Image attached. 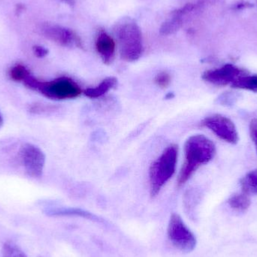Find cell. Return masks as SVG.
<instances>
[{"instance_id":"cell-12","label":"cell","mask_w":257,"mask_h":257,"mask_svg":"<svg viewBox=\"0 0 257 257\" xmlns=\"http://www.w3.org/2000/svg\"><path fill=\"white\" fill-rule=\"evenodd\" d=\"M117 84V79L115 77H108L102 80L96 87H89L83 90V93L90 99H98L114 88Z\"/></svg>"},{"instance_id":"cell-3","label":"cell","mask_w":257,"mask_h":257,"mask_svg":"<svg viewBox=\"0 0 257 257\" xmlns=\"http://www.w3.org/2000/svg\"><path fill=\"white\" fill-rule=\"evenodd\" d=\"M115 34L120 57L126 62L137 61L143 53V38L139 26L133 20L123 19L117 24Z\"/></svg>"},{"instance_id":"cell-1","label":"cell","mask_w":257,"mask_h":257,"mask_svg":"<svg viewBox=\"0 0 257 257\" xmlns=\"http://www.w3.org/2000/svg\"><path fill=\"white\" fill-rule=\"evenodd\" d=\"M215 154V145L206 136L199 134L188 138L184 145L185 160L178 175V187L185 184L196 170L211 161Z\"/></svg>"},{"instance_id":"cell-16","label":"cell","mask_w":257,"mask_h":257,"mask_svg":"<svg viewBox=\"0 0 257 257\" xmlns=\"http://www.w3.org/2000/svg\"><path fill=\"white\" fill-rule=\"evenodd\" d=\"M242 192L247 194H257V169L250 171L241 180Z\"/></svg>"},{"instance_id":"cell-24","label":"cell","mask_w":257,"mask_h":257,"mask_svg":"<svg viewBox=\"0 0 257 257\" xmlns=\"http://www.w3.org/2000/svg\"><path fill=\"white\" fill-rule=\"evenodd\" d=\"M3 123H4V120H3V115H2L1 112H0V128L3 127Z\"/></svg>"},{"instance_id":"cell-2","label":"cell","mask_w":257,"mask_h":257,"mask_svg":"<svg viewBox=\"0 0 257 257\" xmlns=\"http://www.w3.org/2000/svg\"><path fill=\"white\" fill-rule=\"evenodd\" d=\"M21 83L27 88L39 92L53 100L75 99L83 93L81 87L69 77H60L52 81H43L37 79L30 72Z\"/></svg>"},{"instance_id":"cell-21","label":"cell","mask_w":257,"mask_h":257,"mask_svg":"<svg viewBox=\"0 0 257 257\" xmlns=\"http://www.w3.org/2000/svg\"><path fill=\"white\" fill-rule=\"evenodd\" d=\"M250 135L252 141L254 144L257 153V118L253 119L250 123Z\"/></svg>"},{"instance_id":"cell-19","label":"cell","mask_w":257,"mask_h":257,"mask_svg":"<svg viewBox=\"0 0 257 257\" xmlns=\"http://www.w3.org/2000/svg\"><path fill=\"white\" fill-rule=\"evenodd\" d=\"M171 82H172V76L166 71L160 72L154 78V83L156 85L162 89L167 88L170 85Z\"/></svg>"},{"instance_id":"cell-11","label":"cell","mask_w":257,"mask_h":257,"mask_svg":"<svg viewBox=\"0 0 257 257\" xmlns=\"http://www.w3.org/2000/svg\"><path fill=\"white\" fill-rule=\"evenodd\" d=\"M95 47L102 62L106 65L111 64L115 57V40L106 32L101 30L96 36Z\"/></svg>"},{"instance_id":"cell-17","label":"cell","mask_w":257,"mask_h":257,"mask_svg":"<svg viewBox=\"0 0 257 257\" xmlns=\"http://www.w3.org/2000/svg\"><path fill=\"white\" fill-rule=\"evenodd\" d=\"M30 72V71L24 65L17 64L11 68L9 75L11 79L16 81V82L21 83Z\"/></svg>"},{"instance_id":"cell-6","label":"cell","mask_w":257,"mask_h":257,"mask_svg":"<svg viewBox=\"0 0 257 257\" xmlns=\"http://www.w3.org/2000/svg\"><path fill=\"white\" fill-rule=\"evenodd\" d=\"M45 37L57 45L66 48H78L83 49L82 41L74 30L52 23H45L41 27Z\"/></svg>"},{"instance_id":"cell-7","label":"cell","mask_w":257,"mask_h":257,"mask_svg":"<svg viewBox=\"0 0 257 257\" xmlns=\"http://www.w3.org/2000/svg\"><path fill=\"white\" fill-rule=\"evenodd\" d=\"M20 156L29 176L33 178L42 176L45 166V155L39 147L33 144H24L20 149Z\"/></svg>"},{"instance_id":"cell-4","label":"cell","mask_w":257,"mask_h":257,"mask_svg":"<svg viewBox=\"0 0 257 257\" xmlns=\"http://www.w3.org/2000/svg\"><path fill=\"white\" fill-rule=\"evenodd\" d=\"M178 156V145H171L151 164L149 169V181L152 197L157 196L175 175Z\"/></svg>"},{"instance_id":"cell-13","label":"cell","mask_w":257,"mask_h":257,"mask_svg":"<svg viewBox=\"0 0 257 257\" xmlns=\"http://www.w3.org/2000/svg\"><path fill=\"white\" fill-rule=\"evenodd\" d=\"M48 214L54 216H78V217L99 221V219L96 216L93 215L88 211L78 209V208H56V209L49 210Z\"/></svg>"},{"instance_id":"cell-9","label":"cell","mask_w":257,"mask_h":257,"mask_svg":"<svg viewBox=\"0 0 257 257\" xmlns=\"http://www.w3.org/2000/svg\"><path fill=\"white\" fill-rule=\"evenodd\" d=\"M245 69L232 64H226L217 69L206 71L202 75V79L215 86L232 84L238 78L247 75Z\"/></svg>"},{"instance_id":"cell-14","label":"cell","mask_w":257,"mask_h":257,"mask_svg":"<svg viewBox=\"0 0 257 257\" xmlns=\"http://www.w3.org/2000/svg\"><path fill=\"white\" fill-rule=\"evenodd\" d=\"M231 87L235 89L249 90L257 93V75H244L234 81Z\"/></svg>"},{"instance_id":"cell-18","label":"cell","mask_w":257,"mask_h":257,"mask_svg":"<svg viewBox=\"0 0 257 257\" xmlns=\"http://www.w3.org/2000/svg\"><path fill=\"white\" fill-rule=\"evenodd\" d=\"M3 257H27L14 243L8 241L3 246Z\"/></svg>"},{"instance_id":"cell-22","label":"cell","mask_w":257,"mask_h":257,"mask_svg":"<svg viewBox=\"0 0 257 257\" xmlns=\"http://www.w3.org/2000/svg\"><path fill=\"white\" fill-rule=\"evenodd\" d=\"M63 3H66L68 6H75V0H61Z\"/></svg>"},{"instance_id":"cell-20","label":"cell","mask_w":257,"mask_h":257,"mask_svg":"<svg viewBox=\"0 0 257 257\" xmlns=\"http://www.w3.org/2000/svg\"><path fill=\"white\" fill-rule=\"evenodd\" d=\"M33 51L34 55L38 58H44L49 54V51L42 45H34L33 47Z\"/></svg>"},{"instance_id":"cell-23","label":"cell","mask_w":257,"mask_h":257,"mask_svg":"<svg viewBox=\"0 0 257 257\" xmlns=\"http://www.w3.org/2000/svg\"><path fill=\"white\" fill-rule=\"evenodd\" d=\"M175 97V94H174L173 93H169L166 94V99H173V98Z\"/></svg>"},{"instance_id":"cell-15","label":"cell","mask_w":257,"mask_h":257,"mask_svg":"<svg viewBox=\"0 0 257 257\" xmlns=\"http://www.w3.org/2000/svg\"><path fill=\"white\" fill-rule=\"evenodd\" d=\"M228 202L232 209L238 211H245L248 209L250 205V196L247 193L242 192L241 193L231 196Z\"/></svg>"},{"instance_id":"cell-8","label":"cell","mask_w":257,"mask_h":257,"mask_svg":"<svg viewBox=\"0 0 257 257\" xmlns=\"http://www.w3.org/2000/svg\"><path fill=\"white\" fill-rule=\"evenodd\" d=\"M202 124L227 143L235 145L239 140L236 126L230 119L225 116L220 114L209 116L202 120Z\"/></svg>"},{"instance_id":"cell-10","label":"cell","mask_w":257,"mask_h":257,"mask_svg":"<svg viewBox=\"0 0 257 257\" xmlns=\"http://www.w3.org/2000/svg\"><path fill=\"white\" fill-rule=\"evenodd\" d=\"M196 8H198L197 4L188 3L172 12L170 18L162 24L160 28V34L163 36H170L177 33L182 27L184 17L194 11Z\"/></svg>"},{"instance_id":"cell-5","label":"cell","mask_w":257,"mask_h":257,"mask_svg":"<svg viewBox=\"0 0 257 257\" xmlns=\"http://www.w3.org/2000/svg\"><path fill=\"white\" fill-rule=\"evenodd\" d=\"M168 236L173 245L181 251L190 253L196 247V238L194 234L186 226L178 214H173L171 216L168 226Z\"/></svg>"}]
</instances>
